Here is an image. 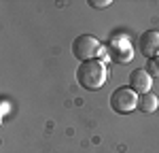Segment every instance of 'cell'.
<instances>
[{"label":"cell","mask_w":159,"mask_h":153,"mask_svg":"<svg viewBox=\"0 0 159 153\" xmlns=\"http://www.w3.org/2000/svg\"><path fill=\"white\" fill-rule=\"evenodd\" d=\"M108 70H106V66L102 60H87V62H81L79 64V68H76V81H79V85L83 89H89V91H96L100 89L104 83H106V79H108Z\"/></svg>","instance_id":"1"},{"label":"cell","mask_w":159,"mask_h":153,"mask_svg":"<svg viewBox=\"0 0 159 153\" xmlns=\"http://www.w3.org/2000/svg\"><path fill=\"white\" fill-rule=\"evenodd\" d=\"M102 51V43L93 34H81L72 40V55L81 62H87V60H93L96 53Z\"/></svg>","instance_id":"2"},{"label":"cell","mask_w":159,"mask_h":153,"mask_svg":"<svg viewBox=\"0 0 159 153\" xmlns=\"http://www.w3.org/2000/svg\"><path fill=\"white\" fill-rule=\"evenodd\" d=\"M136 104H138V94L132 87H117L110 94V109L119 115L136 111Z\"/></svg>","instance_id":"3"},{"label":"cell","mask_w":159,"mask_h":153,"mask_svg":"<svg viewBox=\"0 0 159 153\" xmlns=\"http://www.w3.org/2000/svg\"><path fill=\"white\" fill-rule=\"evenodd\" d=\"M100 53L106 55L112 62H121V64L132 62V58H134V49H132V45H129L125 38H112L108 43V47H106V49L102 47Z\"/></svg>","instance_id":"4"},{"label":"cell","mask_w":159,"mask_h":153,"mask_svg":"<svg viewBox=\"0 0 159 153\" xmlns=\"http://www.w3.org/2000/svg\"><path fill=\"white\" fill-rule=\"evenodd\" d=\"M138 51L148 60L159 58V30H144L138 36Z\"/></svg>","instance_id":"5"},{"label":"cell","mask_w":159,"mask_h":153,"mask_svg":"<svg viewBox=\"0 0 159 153\" xmlns=\"http://www.w3.org/2000/svg\"><path fill=\"white\" fill-rule=\"evenodd\" d=\"M151 83H153V76L148 75L144 68H136L129 75V87L134 89L136 94H148L151 91Z\"/></svg>","instance_id":"6"},{"label":"cell","mask_w":159,"mask_h":153,"mask_svg":"<svg viewBox=\"0 0 159 153\" xmlns=\"http://www.w3.org/2000/svg\"><path fill=\"white\" fill-rule=\"evenodd\" d=\"M159 106V98L155 94H140L138 96V104H136V109L140 111V113H155Z\"/></svg>","instance_id":"7"},{"label":"cell","mask_w":159,"mask_h":153,"mask_svg":"<svg viewBox=\"0 0 159 153\" xmlns=\"http://www.w3.org/2000/svg\"><path fill=\"white\" fill-rule=\"evenodd\" d=\"M144 70H147L151 76H155L159 79V58H153V60H147V66H144Z\"/></svg>","instance_id":"8"},{"label":"cell","mask_w":159,"mask_h":153,"mask_svg":"<svg viewBox=\"0 0 159 153\" xmlns=\"http://www.w3.org/2000/svg\"><path fill=\"white\" fill-rule=\"evenodd\" d=\"M108 4H110V0H89V7H93V9H104Z\"/></svg>","instance_id":"9"}]
</instances>
